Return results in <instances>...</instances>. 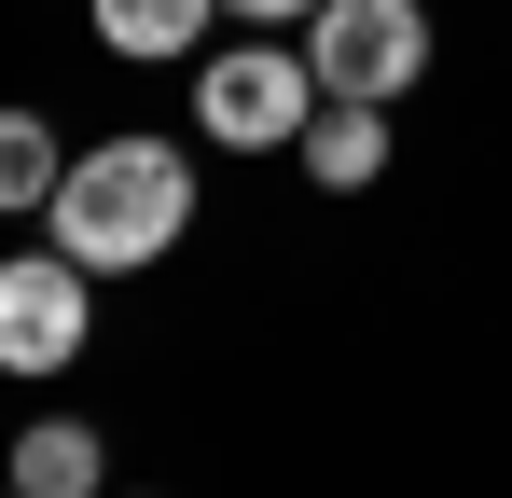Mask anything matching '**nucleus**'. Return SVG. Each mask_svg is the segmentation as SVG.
I'll return each mask as SVG.
<instances>
[{
	"instance_id": "1",
	"label": "nucleus",
	"mask_w": 512,
	"mask_h": 498,
	"mask_svg": "<svg viewBox=\"0 0 512 498\" xmlns=\"http://www.w3.org/2000/svg\"><path fill=\"white\" fill-rule=\"evenodd\" d=\"M56 249L84 263V277H125V263H167L180 222H194V166L167 153V139H111V153H84L70 180H56Z\"/></svg>"
},
{
	"instance_id": "2",
	"label": "nucleus",
	"mask_w": 512,
	"mask_h": 498,
	"mask_svg": "<svg viewBox=\"0 0 512 498\" xmlns=\"http://www.w3.org/2000/svg\"><path fill=\"white\" fill-rule=\"evenodd\" d=\"M305 70H319V97H346V111H388V97L429 70V14L416 0H319V14H305Z\"/></svg>"
},
{
	"instance_id": "3",
	"label": "nucleus",
	"mask_w": 512,
	"mask_h": 498,
	"mask_svg": "<svg viewBox=\"0 0 512 498\" xmlns=\"http://www.w3.org/2000/svg\"><path fill=\"white\" fill-rule=\"evenodd\" d=\"M194 125H208L222 153H277V139H305V125H319V70H305V56H277V42H250V56H208V83H194Z\"/></svg>"
},
{
	"instance_id": "4",
	"label": "nucleus",
	"mask_w": 512,
	"mask_h": 498,
	"mask_svg": "<svg viewBox=\"0 0 512 498\" xmlns=\"http://www.w3.org/2000/svg\"><path fill=\"white\" fill-rule=\"evenodd\" d=\"M70 346H84V263L70 249L0 263V374H56Z\"/></svg>"
},
{
	"instance_id": "5",
	"label": "nucleus",
	"mask_w": 512,
	"mask_h": 498,
	"mask_svg": "<svg viewBox=\"0 0 512 498\" xmlns=\"http://www.w3.org/2000/svg\"><path fill=\"white\" fill-rule=\"evenodd\" d=\"M14 498H111V457H97V429L42 415V429L14 443Z\"/></svg>"
},
{
	"instance_id": "6",
	"label": "nucleus",
	"mask_w": 512,
	"mask_h": 498,
	"mask_svg": "<svg viewBox=\"0 0 512 498\" xmlns=\"http://www.w3.org/2000/svg\"><path fill=\"white\" fill-rule=\"evenodd\" d=\"M291 153H305V180H319V194H360V180L388 166V111H346V97H319V125H305Z\"/></svg>"
},
{
	"instance_id": "7",
	"label": "nucleus",
	"mask_w": 512,
	"mask_h": 498,
	"mask_svg": "<svg viewBox=\"0 0 512 498\" xmlns=\"http://www.w3.org/2000/svg\"><path fill=\"white\" fill-rule=\"evenodd\" d=\"M222 0H97V42L111 56H194Z\"/></svg>"
},
{
	"instance_id": "8",
	"label": "nucleus",
	"mask_w": 512,
	"mask_h": 498,
	"mask_svg": "<svg viewBox=\"0 0 512 498\" xmlns=\"http://www.w3.org/2000/svg\"><path fill=\"white\" fill-rule=\"evenodd\" d=\"M56 180H70L56 125H42V111H0V222H14V208H56Z\"/></svg>"
},
{
	"instance_id": "9",
	"label": "nucleus",
	"mask_w": 512,
	"mask_h": 498,
	"mask_svg": "<svg viewBox=\"0 0 512 498\" xmlns=\"http://www.w3.org/2000/svg\"><path fill=\"white\" fill-rule=\"evenodd\" d=\"M236 14H319V0H236Z\"/></svg>"
},
{
	"instance_id": "10",
	"label": "nucleus",
	"mask_w": 512,
	"mask_h": 498,
	"mask_svg": "<svg viewBox=\"0 0 512 498\" xmlns=\"http://www.w3.org/2000/svg\"><path fill=\"white\" fill-rule=\"evenodd\" d=\"M0 498H14V485H0Z\"/></svg>"
}]
</instances>
